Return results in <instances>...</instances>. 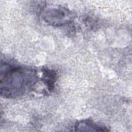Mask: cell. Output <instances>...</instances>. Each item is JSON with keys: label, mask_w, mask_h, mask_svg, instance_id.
I'll return each instance as SVG.
<instances>
[{"label": "cell", "mask_w": 132, "mask_h": 132, "mask_svg": "<svg viewBox=\"0 0 132 132\" xmlns=\"http://www.w3.org/2000/svg\"><path fill=\"white\" fill-rule=\"evenodd\" d=\"M70 13L66 10L58 7L49 8L43 12L45 21L53 25H61L70 20Z\"/></svg>", "instance_id": "7a4b0ae2"}, {"label": "cell", "mask_w": 132, "mask_h": 132, "mask_svg": "<svg viewBox=\"0 0 132 132\" xmlns=\"http://www.w3.org/2000/svg\"><path fill=\"white\" fill-rule=\"evenodd\" d=\"M35 79L32 71L4 63L1 68V94L9 97L22 95L33 85Z\"/></svg>", "instance_id": "6da1fadb"}, {"label": "cell", "mask_w": 132, "mask_h": 132, "mask_svg": "<svg viewBox=\"0 0 132 132\" xmlns=\"http://www.w3.org/2000/svg\"><path fill=\"white\" fill-rule=\"evenodd\" d=\"M75 128H77V130L83 131L85 128V131H106V129H104L102 127H101L94 123H93L90 121H82L77 124L75 126Z\"/></svg>", "instance_id": "3957f363"}]
</instances>
